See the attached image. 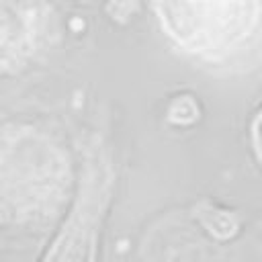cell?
Here are the masks:
<instances>
[{
  "label": "cell",
  "instance_id": "1",
  "mask_svg": "<svg viewBox=\"0 0 262 262\" xmlns=\"http://www.w3.org/2000/svg\"><path fill=\"white\" fill-rule=\"evenodd\" d=\"M166 33L186 51L225 57L252 37L258 25V0H154Z\"/></svg>",
  "mask_w": 262,
  "mask_h": 262
},
{
  "label": "cell",
  "instance_id": "2",
  "mask_svg": "<svg viewBox=\"0 0 262 262\" xmlns=\"http://www.w3.org/2000/svg\"><path fill=\"white\" fill-rule=\"evenodd\" d=\"M252 139H254V149L262 162V113L256 117V121L252 125Z\"/></svg>",
  "mask_w": 262,
  "mask_h": 262
}]
</instances>
